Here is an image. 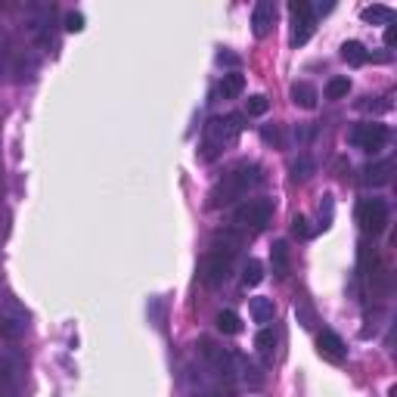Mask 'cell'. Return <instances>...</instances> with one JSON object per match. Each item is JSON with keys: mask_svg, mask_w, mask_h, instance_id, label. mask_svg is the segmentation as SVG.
Returning <instances> with one entry per match:
<instances>
[{"mask_svg": "<svg viewBox=\"0 0 397 397\" xmlns=\"http://www.w3.org/2000/svg\"><path fill=\"white\" fill-rule=\"evenodd\" d=\"M255 183H261V168L258 165H242V168L230 171L211 190V208H221V205H230V202L242 199Z\"/></svg>", "mask_w": 397, "mask_h": 397, "instance_id": "6da1fadb", "label": "cell"}, {"mask_svg": "<svg viewBox=\"0 0 397 397\" xmlns=\"http://www.w3.org/2000/svg\"><path fill=\"white\" fill-rule=\"evenodd\" d=\"M242 121H245V115H230V118H211L205 125V149H208V155H214L218 149L223 146H230V143L236 140V134L242 131Z\"/></svg>", "mask_w": 397, "mask_h": 397, "instance_id": "7a4b0ae2", "label": "cell"}, {"mask_svg": "<svg viewBox=\"0 0 397 397\" xmlns=\"http://www.w3.org/2000/svg\"><path fill=\"white\" fill-rule=\"evenodd\" d=\"M270 214H273L270 199H249L236 208L233 221H236V227H242V230H264L267 223H270Z\"/></svg>", "mask_w": 397, "mask_h": 397, "instance_id": "3957f363", "label": "cell"}, {"mask_svg": "<svg viewBox=\"0 0 397 397\" xmlns=\"http://www.w3.org/2000/svg\"><path fill=\"white\" fill-rule=\"evenodd\" d=\"M288 13H292V44L295 47L307 44L314 28H316L314 6H310L307 0H292V4H288Z\"/></svg>", "mask_w": 397, "mask_h": 397, "instance_id": "277c9868", "label": "cell"}, {"mask_svg": "<svg viewBox=\"0 0 397 397\" xmlns=\"http://www.w3.org/2000/svg\"><path fill=\"white\" fill-rule=\"evenodd\" d=\"M357 223L363 227V233L379 236L388 227V202L385 199H363L357 205Z\"/></svg>", "mask_w": 397, "mask_h": 397, "instance_id": "5b68a950", "label": "cell"}, {"mask_svg": "<svg viewBox=\"0 0 397 397\" xmlns=\"http://www.w3.org/2000/svg\"><path fill=\"white\" fill-rule=\"evenodd\" d=\"M348 140H351L357 149H363V153H379V149L388 143V127L379 125V121H370V125H357V127L351 131Z\"/></svg>", "mask_w": 397, "mask_h": 397, "instance_id": "8992f818", "label": "cell"}, {"mask_svg": "<svg viewBox=\"0 0 397 397\" xmlns=\"http://www.w3.org/2000/svg\"><path fill=\"white\" fill-rule=\"evenodd\" d=\"M199 279L205 283L208 288H218L230 279V258L218 255V251H211V255L202 258L199 264Z\"/></svg>", "mask_w": 397, "mask_h": 397, "instance_id": "52a82bcc", "label": "cell"}, {"mask_svg": "<svg viewBox=\"0 0 397 397\" xmlns=\"http://www.w3.org/2000/svg\"><path fill=\"white\" fill-rule=\"evenodd\" d=\"M199 351H202V357H205L208 363L218 370L221 379H230V375H233V357H230V354L223 351V348H218L211 338H202V342H199Z\"/></svg>", "mask_w": 397, "mask_h": 397, "instance_id": "ba28073f", "label": "cell"}, {"mask_svg": "<svg viewBox=\"0 0 397 397\" xmlns=\"http://www.w3.org/2000/svg\"><path fill=\"white\" fill-rule=\"evenodd\" d=\"M273 22H277V6L270 0H258L255 13H251V32H255V38H267L273 32Z\"/></svg>", "mask_w": 397, "mask_h": 397, "instance_id": "9c48e42d", "label": "cell"}, {"mask_svg": "<svg viewBox=\"0 0 397 397\" xmlns=\"http://www.w3.org/2000/svg\"><path fill=\"white\" fill-rule=\"evenodd\" d=\"M316 348H320V354L326 360H332V363H342L344 357H348V348H344V342L335 335V332L323 329L320 335H316Z\"/></svg>", "mask_w": 397, "mask_h": 397, "instance_id": "30bf717a", "label": "cell"}, {"mask_svg": "<svg viewBox=\"0 0 397 397\" xmlns=\"http://www.w3.org/2000/svg\"><path fill=\"white\" fill-rule=\"evenodd\" d=\"M270 264H273V277L277 279H286L288 270H292V258H288V242L286 239H277L270 249Z\"/></svg>", "mask_w": 397, "mask_h": 397, "instance_id": "8fae6325", "label": "cell"}, {"mask_svg": "<svg viewBox=\"0 0 397 397\" xmlns=\"http://www.w3.org/2000/svg\"><path fill=\"white\" fill-rule=\"evenodd\" d=\"M391 174H394V158H385V162H375L363 171V183L366 186H385V183H391Z\"/></svg>", "mask_w": 397, "mask_h": 397, "instance_id": "7c38bea8", "label": "cell"}, {"mask_svg": "<svg viewBox=\"0 0 397 397\" xmlns=\"http://www.w3.org/2000/svg\"><path fill=\"white\" fill-rule=\"evenodd\" d=\"M239 249H242V236H239V233H230V230H223V233H214V251H218V255L233 258Z\"/></svg>", "mask_w": 397, "mask_h": 397, "instance_id": "4fadbf2b", "label": "cell"}, {"mask_svg": "<svg viewBox=\"0 0 397 397\" xmlns=\"http://www.w3.org/2000/svg\"><path fill=\"white\" fill-rule=\"evenodd\" d=\"M316 88L314 84H307V81H298V84H292V103L295 106H301V109H314L316 106Z\"/></svg>", "mask_w": 397, "mask_h": 397, "instance_id": "5bb4252c", "label": "cell"}, {"mask_svg": "<svg viewBox=\"0 0 397 397\" xmlns=\"http://www.w3.org/2000/svg\"><path fill=\"white\" fill-rule=\"evenodd\" d=\"M242 90H245V75H239V71H230V75H223L221 84H218V93H221L223 99H236Z\"/></svg>", "mask_w": 397, "mask_h": 397, "instance_id": "9a60e30c", "label": "cell"}, {"mask_svg": "<svg viewBox=\"0 0 397 397\" xmlns=\"http://www.w3.org/2000/svg\"><path fill=\"white\" fill-rule=\"evenodd\" d=\"M342 60L348 62V66H366V62H370V53H366V47L360 44V41H344Z\"/></svg>", "mask_w": 397, "mask_h": 397, "instance_id": "2e32d148", "label": "cell"}, {"mask_svg": "<svg viewBox=\"0 0 397 397\" xmlns=\"http://www.w3.org/2000/svg\"><path fill=\"white\" fill-rule=\"evenodd\" d=\"M249 310H251V320L261 323V326H267V323L273 320V314H277V307H273L270 298H251L249 301Z\"/></svg>", "mask_w": 397, "mask_h": 397, "instance_id": "e0dca14e", "label": "cell"}, {"mask_svg": "<svg viewBox=\"0 0 397 397\" xmlns=\"http://www.w3.org/2000/svg\"><path fill=\"white\" fill-rule=\"evenodd\" d=\"M394 19H397V13L391 10V6H382V4H372V6H366L363 10V22H372V25H394Z\"/></svg>", "mask_w": 397, "mask_h": 397, "instance_id": "ac0fdd59", "label": "cell"}, {"mask_svg": "<svg viewBox=\"0 0 397 397\" xmlns=\"http://www.w3.org/2000/svg\"><path fill=\"white\" fill-rule=\"evenodd\" d=\"M255 348H258V354H261L264 360H273V348H277V332L264 326V329L255 335Z\"/></svg>", "mask_w": 397, "mask_h": 397, "instance_id": "d6986e66", "label": "cell"}, {"mask_svg": "<svg viewBox=\"0 0 397 397\" xmlns=\"http://www.w3.org/2000/svg\"><path fill=\"white\" fill-rule=\"evenodd\" d=\"M218 329L223 332V335H239V332H242L239 314H233V310H221V314H218Z\"/></svg>", "mask_w": 397, "mask_h": 397, "instance_id": "ffe728a7", "label": "cell"}, {"mask_svg": "<svg viewBox=\"0 0 397 397\" xmlns=\"http://www.w3.org/2000/svg\"><path fill=\"white\" fill-rule=\"evenodd\" d=\"M357 255H360V273H363V277H372V273H375V264H379V258H375V249H372V245H366V242H360V245H357Z\"/></svg>", "mask_w": 397, "mask_h": 397, "instance_id": "44dd1931", "label": "cell"}, {"mask_svg": "<svg viewBox=\"0 0 397 397\" xmlns=\"http://www.w3.org/2000/svg\"><path fill=\"white\" fill-rule=\"evenodd\" d=\"M261 279H264V264L255 261V258H249L242 267V283L251 288V286H261Z\"/></svg>", "mask_w": 397, "mask_h": 397, "instance_id": "7402d4cb", "label": "cell"}, {"mask_svg": "<svg viewBox=\"0 0 397 397\" xmlns=\"http://www.w3.org/2000/svg\"><path fill=\"white\" fill-rule=\"evenodd\" d=\"M351 93V81L348 78H332L326 84V99H344Z\"/></svg>", "mask_w": 397, "mask_h": 397, "instance_id": "603a6c76", "label": "cell"}, {"mask_svg": "<svg viewBox=\"0 0 397 397\" xmlns=\"http://www.w3.org/2000/svg\"><path fill=\"white\" fill-rule=\"evenodd\" d=\"M261 137H264V143H273L277 149H286V134H283V127L279 125H264Z\"/></svg>", "mask_w": 397, "mask_h": 397, "instance_id": "cb8c5ba5", "label": "cell"}, {"mask_svg": "<svg viewBox=\"0 0 397 397\" xmlns=\"http://www.w3.org/2000/svg\"><path fill=\"white\" fill-rule=\"evenodd\" d=\"M310 174H314V162H310L307 155H298V158L292 162V177H295V180H307Z\"/></svg>", "mask_w": 397, "mask_h": 397, "instance_id": "d4e9b609", "label": "cell"}, {"mask_svg": "<svg viewBox=\"0 0 397 397\" xmlns=\"http://www.w3.org/2000/svg\"><path fill=\"white\" fill-rule=\"evenodd\" d=\"M295 316H298V323H301L305 329L314 326V307H310L305 298H298V305H295Z\"/></svg>", "mask_w": 397, "mask_h": 397, "instance_id": "484cf974", "label": "cell"}, {"mask_svg": "<svg viewBox=\"0 0 397 397\" xmlns=\"http://www.w3.org/2000/svg\"><path fill=\"white\" fill-rule=\"evenodd\" d=\"M267 109H270V99L261 97V93H258V97H249V103H245V112L249 115H267Z\"/></svg>", "mask_w": 397, "mask_h": 397, "instance_id": "4316f807", "label": "cell"}, {"mask_svg": "<svg viewBox=\"0 0 397 397\" xmlns=\"http://www.w3.org/2000/svg\"><path fill=\"white\" fill-rule=\"evenodd\" d=\"M292 236H298V239H307V236H310L307 218H301V214H295V218H292Z\"/></svg>", "mask_w": 397, "mask_h": 397, "instance_id": "83f0119b", "label": "cell"}, {"mask_svg": "<svg viewBox=\"0 0 397 397\" xmlns=\"http://www.w3.org/2000/svg\"><path fill=\"white\" fill-rule=\"evenodd\" d=\"M66 32H84V16H81V13H69V16H66Z\"/></svg>", "mask_w": 397, "mask_h": 397, "instance_id": "f1b7e54d", "label": "cell"}, {"mask_svg": "<svg viewBox=\"0 0 397 397\" xmlns=\"http://www.w3.org/2000/svg\"><path fill=\"white\" fill-rule=\"evenodd\" d=\"M218 62H221V66H239V56L223 53V50H221V53H218Z\"/></svg>", "mask_w": 397, "mask_h": 397, "instance_id": "f546056e", "label": "cell"}, {"mask_svg": "<svg viewBox=\"0 0 397 397\" xmlns=\"http://www.w3.org/2000/svg\"><path fill=\"white\" fill-rule=\"evenodd\" d=\"M394 41H397V25H388V28H385V44L394 47Z\"/></svg>", "mask_w": 397, "mask_h": 397, "instance_id": "4dcf8cb0", "label": "cell"}]
</instances>
